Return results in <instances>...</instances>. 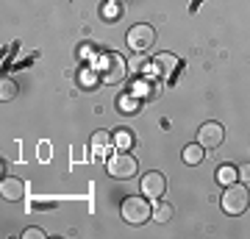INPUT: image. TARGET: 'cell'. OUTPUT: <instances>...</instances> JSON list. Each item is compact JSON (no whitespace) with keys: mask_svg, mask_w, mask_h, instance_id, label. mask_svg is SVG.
Segmentation results:
<instances>
[{"mask_svg":"<svg viewBox=\"0 0 250 239\" xmlns=\"http://www.w3.org/2000/svg\"><path fill=\"white\" fill-rule=\"evenodd\" d=\"M217 181H220L223 186L236 184V181H239V170L233 167V164H223V167L217 170Z\"/></svg>","mask_w":250,"mask_h":239,"instance_id":"obj_11","label":"cell"},{"mask_svg":"<svg viewBox=\"0 0 250 239\" xmlns=\"http://www.w3.org/2000/svg\"><path fill=\"white\" fill-rule=\"evenodd\" d=\"M108 151H111V133L95 131V136H92V153L95 156H108Z\"/></svg>","mask_w":250,"mask_h":239,"instance_id":"obj_10","label":"cell"},{"mask_svg":"<svg viewBox=\"0 0 250 239\" xmlns=\"http://www.w3.org/2000/svg\"><path fill=\"white\" fill-rule=\"evenodd\" d=\"M139 67H145V62H142V59H136V62L131 64V67H128V70H139Z\"/></svg>","mask_w":250,"mask_h":239,"instance_id":"obj_20","label":"cell"},{"mask_svg":"<svg viewBox=\"0 0 250 239\" xmlns=\"http://www.w3.org/2000/svg\"><path fill=\"white\" fill-rule=\"evenodd\" d=\"M14 95H17V84H14L11 78H6V75H3V78H0V100L6 103V100H11Z\"/></svg>","mask_w":250,"mask_h":239,"instance_id":"obj_15","label":"cell"},{"mask_svg":"<svg viewBox=\"0 0 250 239\" xmlns=\"http://www.w3.org/2000/svg\"><path fill=\"white\" fill-rule=\"evenodd\" d=\"M117 145H120L123 151H128V148L134 145V136H131V131H117Z\"/></svg>","mask_w":250,"mask_h":239,"instance_id":"obj_16","label":"cell"},{"mask_svg":"<svg viewBox=\"0 0 250 239\" xmlns=\"http://www.w3.org/2000/svg\"><path fill=\"white\" fill-rule=\"evenodd\" d=\"M172 206L170 203H164V200H159V203L153 206V220L156 222H172Z\"/></svg>","mask_w":250,"mask_h":239,"instance_id":"obj_13","label":"cell"},{"mask_svg":"<svg viewBox=\"0 0 250 239\" xmlns=\"http://www.w3.org/2000/svg\"><path fill=\"white\" fill-rule=\"evenodd\" d=\"M156 67H159L161 75L172 78V75L181 70V59L178 56H172V53H161V56H156Z\"/></svg>","mask_w":250,"mask_h":239,"instance_id":"obj_9","label":"cell"},{"mask_svg":"<svg viewBox=\"0 0 250 239\" xmlns=\"http://www.w3.org/2000/svg\"><path fill=\"white\" fill-rule=\"evenodd\" d=\"M203 156H206V148L200 145V142H197V145L184 148V161H187V164H192V167H195V164H200V161H203Z\"/></svg>","mask_w":250,"mask_h":239,"instance_id":"obj_12","label":"cell"},{"mask_svg":"<svg viewBox=\"0 0 250 239\" xmlns=\"http://www.w3.org/2000/svg\"><path fill=\"white\" fill-rule=\"evenodd\" d=\"M106 167H108V175L111 178H117V181H128V178L136 175L139 161H136V156H131L128 151H117V153L108 156Z\"/></svg>","mask_w":250,"mask_h":239,"instance_id":"obj_1","label":"cell"},{"mask_svg":"<svg viewBox=\"0 0 250 239\" xmlns=\"http://www.w3.org/2000/svg\"><path fill=\"white\" fill-rule=\"evenodd\" d=\"M47 234L42 228H25L22 231V239H45Z\"/></svg>","mask_w":250,"mask_h":239,"instance_id":"obj_17","label":"cell"},{"mask_svg":"<svg viewBox=\"0 0 250 239\" xmlns=\"http://www.w3.org/2000/svg\"><path fill=\"white\" fill-rule=\"evenodd\" d=\"M153 44H156V31H153V25H147V22H139V25H134L131 31H128V47L134 50V53H147Z\"/></svg>","mask_w":250,"mask_h":239,"instance_id":"obj_5","label":"cell"},{"mask_svg":"<svg viewBox=\"0 0 250 239\" xmlns=\"http://www.w3.org/2000/svg\"><path fill=\"white\" fill-rule=\"evenodd\" d=\"M111 3H125V0H111Z\"/></svg>","mask_w":250,"mask_h":239,"instance_id":"obj_21","label":"cell"},{"mask_svg":"<svg viewBox=\"0 0 250 239\" xmlns=\"http://www.w3.org/2000/svg\"><path fill=\"white\" fill-rule=\"evenodd\" d=\"M239 175H242V181H250V164H248V167H242V170H239Z\"/></svg>","mask_w":250,"mask_h":239,"instance_id":"obj_19","label":"cell"},{"mask_svg":"<svg viewBox=\"0 0 250 239\" xmlns=\"http://www.w3.org/2000/svg\"><path fill=\"white\" fill-rule=\"evenodd\" d=\"M248 206H250V192H248V186H242V184L225 186V192H223V212H225V214H231V217H239V214L248 212Z\"/></svg>","mask_w":250,"mask_h":239,"instance_id":"obj_2","label":"cell"},{"mask_svg":"<svg viewBox=\"0 0 250 239\" xmlns=\"http://www.w3.org/2000/svg\"><path fill=\"white\" fill-rule=\"evenodd\" d=\"M0 195L6 203H17L25 197V181L17 175H3V184H0Z\"/></svg>","mask_w":250,"mask_h":239,"instance_id":"obj_7","label":"cell"},{"mask_svg":"<svg viewBox=\"0 0 250 239\" xmlns=\"http://www.w3.org/2000/svg\"><path fill=\"white\" fill-rule=\"evenodd\" d=\"M164 189H167V178L164 173H147L142 178V195L150 197V200H159L164 195Z\"/></svg>","mask_w":250,"mask_h":239,"instance_id":"obj_8","label":"cell"},{"mask_svg":"<svg viewBox=\"0 0 250 239\" xmlns=\"http://www.w3.org/2000/svg\"><path fill=\"white\" fill-rule=\"evenodd\" d=\"M98 72L106 84H120L125 78V72H128V64L120 53H103L98 62Z\"/></svg>","mask_w":250,"mask_h":239,"instance_id":"obj_4","label":"cell"},{"mask_svg":"<svg viewBox=\"0 0 250 239\" xmlns=\"http://www.w3.org/2000/svg\"><path fill=\"white\" fill-rule=\"evenodd\" d=\"M134 95H131V98H125L123 100V109H125V114H134V109H136V103H134Z\"/></svg>","mask_w":250,"mask_h":239,"instance_id":"obj_18","label":"cell"},{"mask_svg":"<svg viewBox=\"0 0 250 239\" xmlns=\"http://www.w3.org/2000/svg\"><path fill=\"white\" fill-rule=\"evenodd\" d=\"M150 217H153L150 200H142L139 195L125 197L123 200V220L128 222V225H145Z\"/></svg>","mask_w":250,"mask_h":239,"instance_id":"obj_3","label":"cell"},{"mask_svg":"<svg viewBox=\"0 0 250 239\" xmlns=\"http://www.w3.org/2000/svg\"><path fill=\"white\" fill-rule=\"evenodd\" d=\"M223 139H225V128L220 123H203V125H200V131H197V142L203 145L206 151L220 148Z\"/></svg>","mask_w":250,"mask_h":239,"instance_id":"obj_6","label":"cell"},{"mask_svg":"<svg viewBox=\"0 0 250 239\" xmlns=\"http://www.w3.org/2000/svg\"><path fill=\"white\" fill-rule=\"evenodd\" d=\"M131 89H134L131 95H134L136 100H139V98H156V92H153L156 87H153L150 81H136V84H134Z\"/></svg>","mask_w":250,"mask_h":239,"instance_id":"obj_14","label":"cell"}]
</instances>
